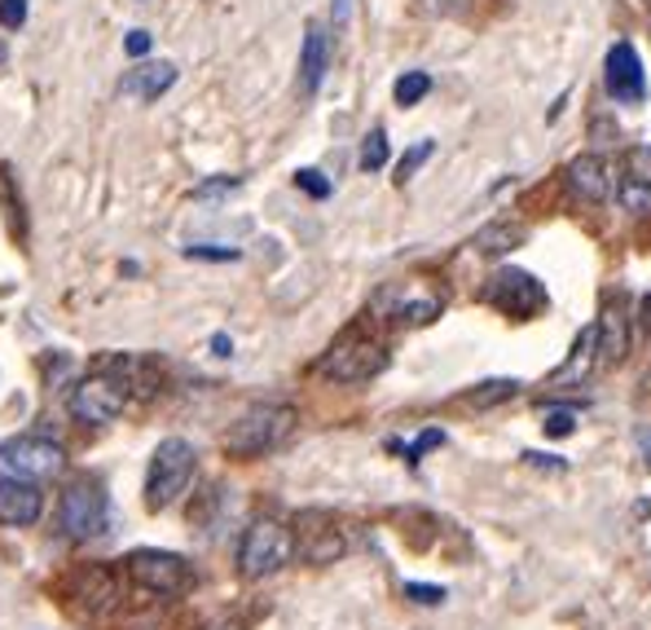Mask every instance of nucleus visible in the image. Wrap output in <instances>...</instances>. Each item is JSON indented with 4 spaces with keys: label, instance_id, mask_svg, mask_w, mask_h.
Returning a JSON list of instances; mask_svg holds the SVG:
<instances>
[{
    "label": "nucleus",
    "instance_id": "2f4dec72",
    "mask_svg": "<svg viewBox=\"0 0 651 630\" xmlns=\"http://www.w3.org/2000/svg\"><path fill=\"white\" fill-rule=\"evenodd\" d=\"M524 463H528V467H537V472H568V463H564L559 454H541V450H528V454H524Z\"/></svg>",
    "mask_w": 651,
    "mask_h": 630
},
{
    "label": "nucleus",
    "instance_id": "cd10ccee",
    "mask_svg": "<svg viewBox=\"0 0 651 630\" xmlns=\"http://www.w3.org/2000/svg\"><path fill=\"white\" fill-rule=\"evenodd\" d=\"M296 186H300L304 195H313V199H326V195H330V182H326L318 168H304V173H296Z\"/></svg>",
    "mask_w": 651,
    "mask_h": 630
},
{
    "label": "nucleus",
    "instance_id": "aec40b11",
    "mask_svg": "<svg viewBox=\"0 0 651 630\" xmlns=\"http://www.w3.org/2000/svg\"><path fill=\"white\" fill-rule=\"evenodd\" d=\"M621 177H626V186L651 195V146H630L621 155Z\"/></svg>",
    "mask_w": 651,
    "mask_h": 630
},
{
    "label": "nucleus",
    "instance_id": "423d86ee",
    "mask_svg": "<svg viewBox=\"0 0 651 630\" xmlns=\"http://www.w3.org/2000/svg\"><path fill=\"white\" fill-rule=\"evenodd\" d=\"M128 578L151 591L155 600H185L194 587H198V574L185 556L176 551H163V547H142L128 556Z\"/></svg>",
    "mask_w": 651,
    "mask_h": 630
},
{
    "label": "nucleus",
    "instance_id": "c756f323",
    "mask_svg": "<svg viewBox=\"0 0 651 630\" xmlns=\"http://www.w3.org/2000/svg\"><path fill=\"white\" fill-rule=\"evenodd\" d=\"M189 260H238V247H207V242H194L185 247Z\"/></svg>",
    "mask_w": 651,
    "mask_h": 630
},
{
    "label": "nucleus",
    "instance_id": "72a5a7b5",
    "mask_svg": "<svg viewBox=\"0 0 651 630\" xmlns=\"http://www.w3.org/2000/svg\"><path fill=\"white\" fill-rule=\"evenodd\" d=\"M441 441H445V432H441V427H432V432H423V436H418V441H414V445H410L405 454H410V458H418V454H427V450H436Z\"/></svg>",
    "mask_w": 651,
    "mask_h": 630
},
{
    "label": "nucleus",
    "instance_id": "a878e982",
    "mask_svg": "<svg viewBox=\"0 0 651 630\" xmlns=\"http://www.w3.org/2000/svg\"><path fill=\"white\" fill-rule=\"evenodd\" d=\"M405 596H410L414 605H427V609L445 605V587H432V582H405Z\"/></svg>",
    "mask_w": 651,
    "mask_h": 630
},
{
    "label": "nucleus",
    "instance_id": "bb28decb",
    "mask_svg": "<svg viewBox=\"0 0 651 630\" xmlns=\"http://www.w3.org/2000/svg\"><path fill=\"white\" fill-rule=\"evenodd\" d=\"M242 182L238 177H216V182H203V186H194V199H220V195H234Z\"/></svg>",
    "mask_w": 651,
    "mask_h": 630
},
{
    "label": "nucleus",
    "instance_id": "9b49d317",
    "mask_svg": "<svg viewBox=\"0 0 651 630\" xmlns=\"http://www.w3.org/2000/svg\"><path fill=\"white\" fill-rule=\"evenodd\" d=\"M608 93L621 106H643L648 97V75H643V58L630 40H617L608 49Z\"/></svg>",
    "mask_w": 651,
    "mask_h": 630
},
{
    "label": "nucleus",
    "instance_id": "f704fd0d",
    "mask_svg": "<svg viewBox=\"0 0 651 630\" xmlns=\"http://www.w3.org/2000/svg\"><path fill=\"white\" fill-rule=\"evenodd\" d=\"M352 13H356V0H334V9H330V18H334V31H348Z\"/></svg>",
    "mask_w": 651,
    "mask_h": 630
},
{
    "label": "nucleus",
    "instance_id": "20e7f679",
    "mask_svg": "<svg viewBox=\"0 0 651 630\" xmlns=\"http://www.w3.org/2000/svg\"><path fill=\"white\" fill-rule=\"evenodd\" d=\"M194 467H198V454H194V445H189L185 436H167V441H159L155 454H151V467H146V507H151V512L172 507V503L189 489Z\"/></svg>",
    "mask_w": 651,
    "mask_h": 630
},
{
    "label": "nucleus",
    "instance_id": "393cba45",
    "mask_svg": "<svg viewBox=\"0 0 651 630\" xmlns=\"http://www.w3.org/2000/svg\"><path fill=\"white\" fill-rule=\"evenodd\" d=\"M432 151H436L432 142H418V146H410V151L401 155V164H396V182L405 186V182H410V177H414V173H418V168L432 159Z\"/></svg>",
    "mask_w": 651,
    "mask_h": 630
},
{
    "label": "nucleus",
    "instance_id": "2eb2a0df",
    "mask_svg": "<svg viewBox=\"0 0 651 630\" xmlns=\"http://www.w3.org/2000/svg\"><path fill=\"white\" fill-rule=\"evenodd\" d=\"M326 66H330V35H326L322 22H309L304 31V49H300V89L313 97L322 89Z\"/></svg>",
    "mask_w": 651,
    "mask_h": 630
},
{
    "label": "nucleus",
    "instance_id": "a211bd4d",
    "mask_svg": "<svg viewBox=\"0 0 651 630\" xmlns=\"http://www.w3.org/2000/svg\"><path fill=\"white\" fill-rule=\"evenodd\" d=\"M599 366V327H586L581 335H577V344H572V358L559 366V375H555V384H568V380H586L590 371Z\"/></svg>",
    "mask_w": 651,
    "mask_h": 630
},
{
    "label": "nucleus",
    "instance_id": "dca6fc26",
    "mask_svg": "<svg viewBox=\"0 0 651 630\" xmlns=\"http://www.w3.org/2000/svg\"><path fill=\"white\" fill-rule=\"evenodd\" d=\"M599 327V366H621L630 353V327H626V309L608 304V313L595 322Z\"/></svg>",
    "mask_w": 651,
    "mask_h": 630
},
{
    "label": "nucleus",
    "instance_id": "b1692460",
    "mask_svg": "<svg viewBox=\"0 0 651 630\" xmlns=\"http://www.w3.org/2000/svg\"><path fill=\"white\" fill-rule=\"evenodd\" d=\"M388 164V133L374 128L365 142H361V173H379Z\"/></svg>",
    "mask_w": 651,
    "mask_h": 630
},
{
    "label": "nucleus",
    "instance_id": "ddd939ff",
    "mask_svg": "<svg viewBox=\"0 0 651 630\" xmlns=\"http://www.w3.org/2000/svg\"><path fill=\"white\" fill-rule=\"evenodd\" d=\"M309 516H313V525H318V529L296 525V556H304L309 565H334V560L348 551L343 534L330 525V516H322V512H309Z\"/></svg>",
    "mask_w": 651,
    "mask_h": 630
},
{
    "label": "nucleus",
    "instance_id": "e433bc0d",
    "mask_svg": "<svg viewBox=\"0 0 651 630\" xmlns=\"http://www.w3.org/2000/svg\"><path fill=\"white\" fill-rule=\"evenodd\" d=\"M229 349H234L229 335H211V353H216V358H229Z\"/></svg>",
    "mask_w": 651,
    "mask_h": 630
},
{
    "label": "nucleus",
    "instance_id": "473e14b6",
    "mask_svg": "<svg viewBox=\"0 0 651 630\" xmlns=\"http://www.w3.org/2000/svg\"><path fill=\"white\" fill-rule=\"evenodd\" d=\"M124 49H128V58H146L151 53V31H128Z\"/></svg>",
    "mask_w": 651,
    "mask_h": 630
},
{
    "label": "nucleus",
    "instance_id": "9d476101",
    "mask_svg": "<svg viewBox=\"0 0 651 630\" xmlns=\"http://www.w3.org/2000/svg\"><path fill=\"white\" fill-rule=\"evenodd\" d=\"M485 300L493 309H502L506 318H533L546 304V287L533 273H524V269H497L488 278Z\"/></svg>",
    "mask_w": 651,
    "mask_h": 630
},
{
    "label": "nucleus",
    "instance_id": "4468645a",
    "mask_svg": "<svg viewBox=\"0 0 651 630\" xmlns=\"http://www.w3.org/2000/svg\"><path fill=\"white\" fill-rule=\"evenodd\" d=\"M568 186L581 204H608L612 195V182H608V164L599 155H577L568 164Z\"/></svg>",
    "mask_w": 651,
    "mask_h": 630
},
{
    "label": "nucleus",
    "instance_id": "5701e85b",
    "mask_svg": "<svg viewBox=\"0 0 651 630\" xmlns=\"http://www.w3.org/2000/svg\"><path fill=\"white\" fill-rule=\"evenodd\" d=\"M436 313H441V300H432V296H423V300H401V304L392 309V318L405 322V327H427Z\"/></svg>",
    "mask_w": 651,
    "mask_h": 630
},
{
    "label": "nucleus",
    "instance_id": "58836bf2",
    "mask_svg": "<svg viewBox=\"0 0 651 630\" xmlns=\"http://www.w3.org/2000/svg\"><path fill=\"white\" fill-rule=\"evenodd\" d=\"M643 327H648V331H651V296H648V300H643Z\"/></svg>",
    "mask_w": 651,
    "mask_h": 630
},
{
    "label": "nucleus",
    "instance_id": "ea45409f",
    "mask_svg": "<svg viewBox=\"0 0 651 630\" xmlns=\"http://www.w3.org/2000/svg\"><path fill=\"white\" fill-rule=\"evenodd\" d=\"M0 62H4V44H0Z\"/></svg>",
    "mask_w": 651,
    "mask_h": 630
},
{
    "label": "nucleus",
    "instance_id": "c9c22d12",
    "mask_svg": "<svg viewBox=\"0 0 651 630\" xmlns=\"http://www.w3.org/2000/svg\"><path fill=\"white\" fill-rule=\"evenodd\" d=\"M634 441H639V450H643V458L651 463V427L643 423V427H634Z\"/></svg>",
    "mask_w": 651,
    "mask_h": 630
},
{
    "label": "nucleus",
    "instance_id": "7c9ffc66",
    "mask_svg": "<svg viewBox=\"0 0 651 630\" xmlns=\"http://www.w3.org/2000/svg\"><path fill=\"white\" fill-rule=\"evenodd\" d=\"M22 22H27V0H0V27L18 31Z\"/></svg>",
    "mask_w": 651,
    "mask_h": 630
},
{
    "label": "nucleus",
    "instance_id": "f8f14e48",
    "mask_svg": "<svg viewBox=\"0 0 651 630\" xmlns=\"http://www.w3.org/2000/svg\"><path fill=\"white\" fill-rule=\"evenodd\" d=\"M44 512V494L40 481H22V476H0V525L27 529L35 525Z\"/></svg>",
    "mask_w": 651,
    "mask_h": 630
},
{
    "label": "nucleus",
    "instance_id": "4c0bfd02",
    "mask_svg": "<svg viewBox=\"0 0 651 630\" xmlns=\"http://www.w3.org/2000/svg\"><path fill=\"white\" fill-rule=\"evenodd\" d=\"M207 630H242V622H234V618H229V622H216V627H207Z\"/></svg>",
    "mask_w": 651,
    "mask_h": 630
},
{
    "label": "nucleus",
    "instance_id": "f03ea898",
    "mask_svg": "<svg viewBox=\"0 0 651 630\" xmlns=\"http://www.w3.org/2000/svg\"><path fill=\"white\" fill-rule=\"evenodd\" d=\"M296 427V406L287 402H260L251 411H242L225 432V454L229 458H265L273 454Z\"/></svg>",
    "mask_w": 651,
    "mask_h": 630
},
{
    "label": "nucleus",
    "instance_id": "c85d7f7f",
    "mask_svg": "<svg viewBox=\"0 0 651 630\" xmlns=\"http://www.w3.org/2000/svg\"><path fill=\"white\" fill-rule=\"evenodd\" d=\"M546 436H568L577 427V411H546Z\"/></svg>",
    "mask_w": 651,
    "mask_h": 630
},
{
    "label": "nucleus",
    "instance_id": "f257e3e1",
    "mask_svg": "<svg viewBox=\"0 0 651 630\" xmlns=\"http://www.w3.org/2000/svg\"><path fill=\"white\" fill-rule=\"evenodd\" d=\"M128 371L133 362L128 358H111V366L84 375L71 393V415L89 427H102V423H115L124 415L128 397H133V384H128Z\"/></svg>",
    "mask_w": 651,
    "mask_h": 630
},
{
    "label": "nucleus",
    "instance_id": "0eeeda50",
    "mask_svg": "<svg viewBox=\"0 0 651 630\" xmlns=\"http://www.w3.org/2000/svg\"><path fill=\"white\" fill-rule=\"evenodd\" d=\"M71 605L89 618H111L120 613L124 605V574L115 565H102V560H89V565H75L66 578H62Z\"/></svg>",
    "mask_w": 651,
    "mask_h": 630
},
{
    "label": "nucleus",
    "instance_id": "6e6552de",
    "mask_svg": "<svg viewBox=\"0 0 651 630\" xmlns=\"http://www.w3.org/2000/svg\"><path fill=\"white\" fill-rule=\"evenodd\" d=\"M388 366V349L365 340V335H343L322 353L318 371L334 384H370L374 375H383Z\"/></svg>",
    "mask_w": 651,
    "mask_h": 630
},
{
    "label": "nucleus",
    "instance_id": "39448f33",
    "mask_svg": "<svg viewBox=\"0 0 651 630\" xmlns=\"http://www.w3.org/2000/svg\"><path fill=\"white\" fill-rule=\"evenodd\" d=\"M111 525V503H106V489L93 481V476H75L66 489H62V503H58V529L62 538L71 543H93L102 538Z\"/></svg>",
    "mask_w": 651,
    "mask_h": 630
},
{
    "label": "nucleus",
    "instance_id": "412c9836",
    "mask_svg": "<svg viewBox=\"0 0 651 630\" xmlns=\"http://www.w3.org/2000/svg\"><path fill=\"white\" fill-rule=\"evenodd\" d=\"M515 393H519V380H485V384H476L463 402L476 406V411H488V406H497V402H510Z\"/></svg>",
    "mask_w": 651,
    "mask_h": 630
},
{
    "label": "nucleus",
    "instance_id": "6ab92c4d",
    "mask_svg": "<svg viewBox=\"0 0 651 630\" xmlns=\"http://www.w3.org/2000/svg\"><path fill=\"white\" fill-rule=\"evenodd\" d=\"M524 238H528L524 225H515V220H493V225H485V229L472 238V247H476L480 256H506V251H515Z\"/></svg>",
    "mask_w": 651,
    "mask_h": 630
},
{
    "label": "nucleus",
    "instance_id": "4be33fe9",
    "mask_svg": "<svg viewBox=\"0 0 651 630\" xmlns=\"http://www.w3.org/2000/svg\"><path fill=\"white\" fill-rule=\"evenodd\" d=\"M427 93H432V75H427V71H405V75L396 80V89H392L396 106H418Z\"/></svg>",
    "mask_w": 651,
    "mask_h": 630
},
{
    "label": "nucleus",
    "instance_id": "f3484780",
    "mask_svg": "<svg viewBox=\"0 0 651 630\" xmlns=\"http://www.w3.org/2000/svg\"><path fill=\"white\" fill-rule=\"evenodd\" d=\"M176 80V66L172 62H142L133 75H124V93L128 97H142V102H159L163 93L172 89Z\"/></svg>",
    "mask_w": 651,
    "mask_h": 630
},
{
    "label": "nucleus",
    "instance_id": "1a4fd4ad",
    "mask_svg": "<svg viewBox=\"0 0 651 630\" xmlns=\"http://www.w3.org/2000/svg\"><path fill=\"white\" fill-rule=\"evenodd\" d=\"M0 467L9 476H22V481H49L66 467V454L58 441H44V436H13L0 445Z\"/></svg>",
    "mask_w": 651,
    "mask_h": 630
},
{
    "label": "nucleus",
    "instance_id": "7ed1b4c3",
    "mask_svg": "<svg viewBox=\"0 0 651 630\" xmlns=\"http://www.w3.org/2000/svg\"><path fill=\"white\" fill-rule=\"evenodd\" d=\"M296 560V529L273 520V516H260L247 525L242 543H238V574L247 582H260V578H273L282 574L287 565Z\"/></svg>",
    "mask_w": 651,
    "mask_h": 630
}]
</instances>
